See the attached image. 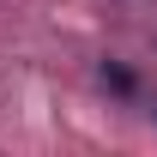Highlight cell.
Segmentation results:
<instances>
[{
    "mask_svg": "<svg viewBox=\"0 0 157 157\" xmlns=\"http://www.w3.org/2000/svg\"><path fill=\"white\" fill-rule=\"evenodd\" d=\"M103 85H109V91H115V97H133V91H139V78L133 73H127V67H121V60H103Z\"/></svg>",
    "mask_w": 157,
    "mask_h": 157,
    "instance_id": "cell-1",
    "label": "cell"
},
{
    "mask_svg": "<svg viewBox=\"0 0 157 157\" xmlns=\"http://www.w3.org/2000/svg\"><path fill=\"white\" fill-rule=\"evenodd\" d=\"M151 115H157V109H151Z\"/></svg>",
    "mask_w": 157,
    "mask_h": 157,
    "instance_id": "cell-2",
    "label": "cell"
}]
</instances>
